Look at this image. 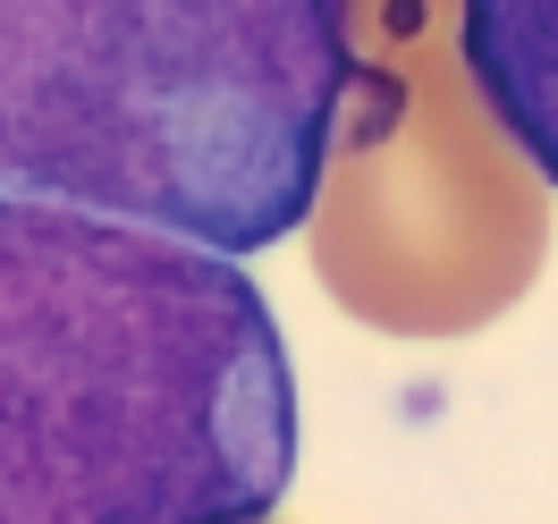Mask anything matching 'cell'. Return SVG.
<instances>
[{
  "instance_id": "3957f363",
  "label": "cell",
  "mask_w": 558,
  "mask_h": 524,
  "mask_svg": "<svg viewBox=\"0 0 558 524\" xmlns=\"http://www.w3.org/2000/svg\"><path fill=\"white\" fill-rule=\"evenodd\" d=\"M457 69L483 127L558 195V0H457Z\"/></svg>"
},
{
  "instance_id": "6da1fadb",
  "label": "cell",
  "mask_w": 558,
  "mask_h": 524,
  "mask_svg": "<svg viewBox=\"0 0 558 524\" xmlns=\"http://www.w3.org/2000/svg\"><path fill=\"white\" fill-rule=\"evenodd\" d=\"M296 373L238 254L0 195V524H271Z\"/></svg>"
},
{
  "instance_id": "7a4b0ae2",
  "label": "cell",
  "mask_w": 558,
  "mask_h": 524,
  "mask_svg": "<svg viewBox=\"0 0 558 524\" xmlns=\"http://www.w3.org/2000/svg\"><path fill=\"white\" fill-rule=\"evenodd\" d=\"M348 0H0V195L263 254L364 110Z\"/></svg>"
}]
</instances>
